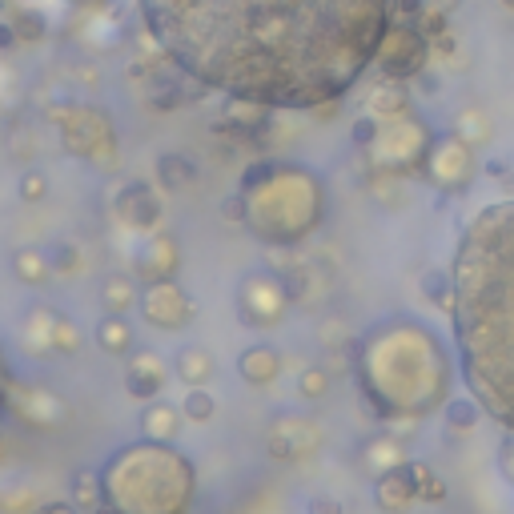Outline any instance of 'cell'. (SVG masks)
I'll use <instances>...</instances> for the list:
<instances>
[{"label":"cell","mask_w":514,"mask_h":514,"mask_svg":"<svg viewBox=\"0 0 514 514\" xmlns=\"http://www.w3.org/2000/svg\"><path fill=\"white\" fill-rule=\"evenodd\" d=\"M402 0H141L161 53L197 85L262 109L342 101L378 61Z\"/></svg>","instance_id":"cell-1"},{"label":"cell","mask_w":514,"mask_h":514,"mask_svg":"<svg viewBox=\"0 0 514 514\" xmlns=\"http://www.w3.org/2000/svg\"><path fill=\"white\" fill-rule=\"evenodd\" d=\"M450 274L466 386L490 418L514 430V197L470 217Z\"/></svg>","instance_id":"cell-2"},{"label":"cell","mask_w":514,"mask_h":514,"mask_svg":"<svg viewBox=\"0 0 514 514\" xmlns=\"http://www.w3.org/2000/svg\"><path fill=\"white\" fill-rule=\"evenodd\" d=\"M358 378L386 422L422 418L446 398L450 366L434 334H426L414 322H390L362 342Z\"/></svg>","instance_id":"cell-3"},{"label":"cell","mask_w":514,"mask_h":514,"mask_svg":"<svg viewBox=\"0 0 514 514\" xmlns=\"http://www.w3.org/2000/svg\"><path fill=\"white\" fill-rule=\"evenodd\" d=\"M241 201H245V225L270 241V245H294L326 213V189L322 181L302 165L262 161L249 165L241 177Z\"/></svg>","instance_id":"cell-4"},{"label":"cell","mask_w":514,"mask_h":514,"mask_svg":"<svg viewBox=\"0 0 514 514\" xmlns=\"http://www.w3.org/2000/svg\"><path fill=\"white\" fill-rule=\"evenodd\" d=\"M61 125V145L65 153L97 165V169H113L117 165V133L113 121L93 109V105H65L53 113Z\"/></svg>","instance_id":"cell-5"},{"label":"cell","mask_w":514,"mask_h":514,"mask_svg":"<svg viewBox=\"0 0 514 514\" xmlns=\"http://www.w3.org/2000/svg\"><path fill=\"white\" fill-rule=\"evenodd\" d=\"M418 9L422 5H414V0H402V5H398V21L390 25V33H386V41L378 49V61L374 65H378V73L386 81H406V77H414L426 65L430 45H426V33L414 21Z\"/></svg>","instance_id":"cell-6"},{"label":"cell","mask_w":514,"mask_h":514,"mask_svg":"<svg viewBox=\"0 0 514 514\" xmlns=\"http://www.w3.org/2000/svg\"><path fill=\"white\" fill-rule=\"evenodd\" d=\"M290 306V290L282 282V274H249L237 290V314L245 326H278L282 314Z\"/></svg>","instance_id":"cell-7"},{"label":"cell","mask_w":514,"mask_h":514,"mask_svg":"<svg viewBox=\"0 0 514 514\" xmlns=\"http://www.w3.org/2000/svg\"><path fill=\"white\" fill-rule=\"evenodd\" d=\"M137 306H141L145 322L157 326V330H185L197 318V302L177 282H153V286H145V294H141Z\"/></svg>","instance_id":"cell-8"},{"label":"cell","mask_w":514,"mask_h":514,"mask_svg":"<svg viewBox=\"0 0 514 514\" xmlns=\"http://www.w3.org/2000/svg\"><path fill=\"white\" fill-rule=\"evenodd\" d=\"M322 446V426L306 414H286L266 430V450L274 462H302Z\"/></svg>","instance_id":"cell-9"},{"label":"cell","mask_w":514,"mask_h":514,"mask_svg":"<svg viewBox=\"0 0 514 514\" xmlns=\"http://www.w3.org/2000/svg\"><path fill=\"white\" fill-rule=\"evenodd\" d=\"M177 270H181V245H177V237L153 229L149 241L137 249V278L145 286H153V282H173Z\"/></svg>","instance_id":"cell-10"},{"label":"cell","mask_w":514,"mask_h":514,"mask_svg":"<svg viewBox=\"0 0 514 514\" xmlns=\"http://www.w3.org/2000/svg\"><path fill=\"white\" fill-rule=\"evenodd\" d=\"M29 346L41 354H77L81 350V334L69 318L53 314V310H37L29 318Z\"/></svg>","instance_id":"cell-11"},{"label":"cell","mask_w":514,"mask_h":514,"mask_svg":"<svg viewBox=\"0 0 514 514\" xmlns=\"http://www.w3.org/2000/svg\"><path fill=\"white\" fill-rule=\"evenodd\" d=\"M117 217L129 225V229H145L153 233L161 225V201L153 193L149 181H129L121 193H117Z\"/></svg>","instance_id":"cell-12"},{"label":"cell","mask_w":514,"mask_h":514,"mask_svg":"<svg viewBox=\"0 0 514 514\" xmlns=\"http://www.w3.org/2000/svg\"><path fill=\"white\" fill-rule=\"evenodd\" d=\"M374 502H378L382 514H406V510L418 502V482H414L410 462L390 466V470L378 474V482H374Z\"/></svg>","instance_id":"cell-13"},{"label":"cell","mask_w":514,"mask_h":514,"mask_svg":"<svg viewBox=\"0 0 514 514\" xmlns=\"http://www.w3.org/2000/svg\"><path fill=\"white\" fill-rule=\"evenodd\" d=\"M426 161H430L434 185H442V189H458V185H466V177H470V149H466L462 141H454V137L434 141L430 153H426Z\"/></svg>","instance_id":"cell-14"},{"label":"cell","mask_w":514,"mask_h":514,"mask_svg":"<svg viewBox=\"0 0 514 514\" xmlns=\"http://www.w3.org/2000/svg\"><path fill=\"white\" fill-rule=\"evenodd\" d=\"M9 406L21 414V422H29V426H61V418H65V406H61V398L57 394H49V390H41V386H29V390H13L9 394Z\"/></svg>","instance_id":"cell-15"},{"label":"cell","mask_w":514,"mask_h":514,"mask_svg":"<svg viewBox=\"0 0 514 514\" xmlns=\"http://www.w3.org/2000/svg\"><path fill=\"white\" fill-rule=\"evenodd\" d=\"M165 378H169V370H165V362L157 354H137L125 366V390L133 398H141V402H153L165 390Z\"/></svg>","instance_id":"cell-16"},{"label":"cell","mask_w":514,"mask_h":514,"mask_svg":"<svg viewBox=\"0 0 514 514\" xmlns=\"http://www.w3.org/2000/svg\"><path fill=\"white\" fill-rule=\"evenodd\" d=\"M237 374L249 382V386H274L282 378V354L266 342H257L249 350H241L237 358Z\"/></svg>","instance_id":"cell-17"},{"label":"cell","mask_w":514,"mask_h":514,"mask_svg":"<svg viewBox=\"0 0 514 514\" xmlns=\"http://www.w3.org/2000/svg\"><path fill=\"white\" fill-rule=\"evenodd\" d=\"M181 410L177 406H169V402H149L145 406V414H141V434L149 438V442H173L177 434H181Z\"/></svg>","instance_id":"cell-18"},{"label":"cell","mask_w":514,"mask_h":514,"mask_svg":"<svg viewBox=\"0 0 514 514\" xmlns=\"http://www.w3.org/2000/svg\"><path fill=\"white\" fill-rule=\"evenodd\" d=\"M13 274H17L25 286H45L57 270H53V257H49L45 249L25 245V249H17V253H13Z\"/></svg>","instance_id":"cell-19"},{"label":"cell","mask_w":514,"mask_h":514,"mask_svg":"<svg viewBox=\"0 0 514 514\" xmlns=\"http://www.w3.org/2000/svg\"><path fill=\"white\" fill-rule=\"evenodd\" d=\"M69 494H73V502H77L85 514H89V510H97L101 502H109V498H105V474H97L93 466H81V470H73Z\"/></svg>","instance_id":"cell-20"},{"label":"cell","mask_w":514,"mask_h":514,"mask_svg":"<svg viewBox=\"0 0 514 514\" xmlns=\"http://www.w3.org/2000/svg\"><path fill=\"white\" fill-rule=\"evenodd\" d=\"M157 181H161V189L177 193V189H185V185L197 181V165L185 153H161L157 157Z\"/></svg>","instance_id":"cell-21"},{"label":"cell","mask_w":514,"mask_h":514,"mask_svg":"<svg viewBox=\"0 0 514 514\" xmlns=\"http://www.w3.org/2000/svg\"><path fill=\"white\" fill-rule=\"evenodd\" d=\"M97 346L105 350V354H129V346H133V326L125 322V314H105L101 322H97Z\"/></svg>","instance_id":"cell-22"},{"label":"cell","mask_w":514,"mask_h":514,"mask_svg":"<svg viewBox=\"0 0 514 514\" xmlns=\"http://www.w3.org/2000/svg\"><path fill=\"white\" fill-rule=\"evenodd\" d=\"M101 302H105L109 314H129V306L141 302V298H137V282H133L129 274H109V278L101 282Z\"/></svg>","instance_id":"cell-23"},{"label":"cell","mask_w":514,"mask_h":514,"mask_svg":"<svg viewBox=\"0 0 514 514\" xmlns=\"http://www.w3.org/2000/svg\"><path fill=\"white\" fill-rule=\"evenodd\" d=\"M177 378H181L185 386H205V382L213 378V358H209V350L185 346V350L177 354Z\"/></svg>","instance_id":"cell-24"},{"label":"cell","mask_w":514,"mask_h":514,"mask_svg":"<svg viewBox=\"0 0 514 514\" xmlns=\"http://www.w3.org/2000/svg\"><path fill=\"white\" fill-rule=\"evenodd\" d=\"M482 414L486 410H482V402L474 394L470 398H446V422H450V430H474Z\"/></svg>","instance_id":"cell-25"},{"label":"cell","mask_w":514,"mask_h":514,"mask_svg":"<svg viewBox=\"0 0 514 514\" xmlns=\"http://www.w3.org/2000/svg\"><path fill=\"white\" fill-rule=\"evenodd\" d=\"M410 470H414V482H418V502H446V482H442V474H434L426 462H410Z\"/></svg>","instance_id":"cell-26"},{"label":"cell","mask_w":514,"mask_h":514,"mask_svg":"<svg viewBox=\"0 0 514 514\" xmlns=\"http://www.w3.org/2000/svg\"><path fill=\"white\" fill-rule=\"evenodd\" d=\"M181 414L193 418V422H213L217 398H213L205 386H189V394H185V402H181Z\"/></svg>","instance_id":"cell-27"},{"label":"cell","mask_w":514,"mask_h":514,"mask_svg":"<svg viewBox=\"0 0 514 514\" xmlns=\"http://www.w3.org/2000/svg\"><path fill=\"white\" fill-rule=\"evenodd\" d=\"M366 462L382 474V470H390V466H402L406 454H402V446H398L394 438H374V442L366 446Z\"/></svg>","instance_id":"cell-28"},{"label":"cell","mask_w":514,"mask_h":514,"mask_svg":"<svg viewBox=\"0 0 514 514\" xmlns=\"http://www.w3.org/2000/svg\"><path fill=\"white\" fill-rule=\"evenodd\" d=\"M298 394H302L306 402H322V398L330 394V370H326V366H306V370L298 374Z\"/></svg>","instance_id":"cell-29"},{"label":"cell","mask_w":514,"mask_h":514,"mask_svg":"<svg viewBox=\"0 0 514 514\" xmlns=\"http://www.w3.org/2000/svg\"><path fill=\"white\" fill-rule=\"evenodd\" d=\"M422 294L450 314L454 310V274H426L422 278Z\"/></svg>","instance_id":"cell-30"},{"label":"cell","mask_w":514,"mask_h":514,"mask_svg":"<svg viewBox=\"0 0 514 514\" xmlns=\"http://www.w3.org/2000/svg\"><path fill=\"white\" fill-rule=\"evenodd\" d=\"M49 257H53V270H57V274H73V270L81 266V249H77L73 241L53 245V253H49Z\"/></svg>","instance_id":"cell-31"},{"label":"cell","mask_w":514,"mask_h":514,"mask_svg":"<svg viewBox=\"0 0 514 514\" xmlns=\"http://www.w3.org/2000/svg\"><path fill=\"white\" fill-rule=\"evenodd\" d=\"M45 193H49V177L41 169H29L21 177V201H45Z\"/></svg>","instance_id":"cell-32"},{"label":"cell","mask_w":514,"mask_h":514,"mask_svg":"<svg viewBox=\"0 0 514 514\" xmlns=\"http://www.w3.org/2000/svg\"><path fill=\"white\" fill-rule=\"evenodd\" d=\"M402 93L398 89H378L374 93V113H402Z\"/></svg>","instance_id":"cell-33"},{"label":"cell","mask_w":514,"mask_h":514,"mask_svg":"<svg viewBox=\"0 0 514 514\" xmlns=\"http://www.w3.org/2000/svg\"><path fill=\"white\" fill-rule=\"evenodd\" d=\"M306 514H346V506L334 498V494H314L306 502Z\"/></svg>","instance_id":"cell-34"},{"label":"cell","mask_w":514,"mask_h":514,"mask_svg":"<svg viewBox=\"0 0 514 514\" xmlns=\"http://www.w3.org/2000/svg\"><path fill=\"white\" fill-rule=\"evenodd\" d=\"M13 29H17V37H21V41H37V37L45 33V21H41V17H17V21H13Z\"/></svg>","instance_id":"cell-35"},{"label":"cell","mask_w":514,"mask_h":514,"mask_svg":"<svg viewBox=\"0 0 514 514\" xmlns=\"http://www.w3.org/2000/svg\"><path fill=\"white\" fill-rule=\"evenodd\" d=\"M498 470L506 474V482H514V430L506 434V442H502V450H498Z\"/></svg>","instance_id":"cell-36"},{"label":"cell","mask_w":514,"mask_h":514,"mask_svg":"<svg viewBox=\"0 0 514 514\" xmlns=\"http://www.w3.org/2000/svg\"><path fill=\"white\" fill-rule=\"evenodd\" d=\"M33 514H85V510L69 498V502H45V506H33Z\"/></svg>","instance_id":"cell-37"},{"label":"cell","mask_w":514,"mask_h":514,"mask_svg":"<svg viewBox=\"0 0 514 514\" xmlns=\"http://www.w3.org/2000/svg\"><path fill=\"white\" fill-rule=\"evenodd\" d=\"M21 37H17V29L13 25H0V49H13Z\"/></svg>","instance_id":"cell-38"},{"label":"cell","mask_w":514,"mask_h":514,"mask_svg":"<svg viewBox=\"0 0 514 514\" xmlns=\"http://www.w3.org/2000/svg\"><path fill=\"white\" fill-rule=\"evenodd\" d=\"M89 514H121V510H117L113 502H101V506H97V510H89Z\"/></svg>","instance_id":"cell-39"},{"label":"cell","mask_w":514,"mask_h":514,"mask_svg":"<svg viewBox=\"0 0 514 514\" xmlns=\"http://www.w3.org/2000/svg\"><path fill=\"white\" fill-rule=\"evenodd\" d=\"M9 458V446H5V438H0V462H5Z\"/></svg>","instance_id":"cell-40"},{"label":"cell","mask_w":514,"mask_h":514,"mask_svg":"<svg viewBox=\"0 0 514 514\" xmlns=\"http://www.w3.org/2000/svg\"><path fill=\"white\" fill-rule=\"evenodd\" d=\"M502 5H506V9H514V0H502Z\"/></svg>","instance_id":"cell-41"}]
</instances>
